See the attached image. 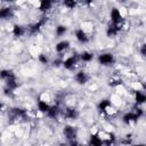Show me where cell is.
<instances>
[{
  "mask_svg": "<svg viewBox=\"0 0 146 146\" xmlns=\"http://www.w3.org/2000/svg\"><path fill=\"white\" fill-rule=\"evenodd\" d=\"M141 115H143L141 108H135L133 111L125 113V114L122 116V120H123V122H124L125 124H131L132 122H136Z\"/></svg>",
  "mask_w": 146,
  "mask_h": 146,
  "instance_id": "cell-1",
  "label": "cell"
},
{
  "mask_svg": "<svg viewBox=\"0 0 146 146\" xmlns=\"http://www.w3.org/2000/svg\"><path fill=\"white\" fill-rule=\"evenodd\" d=\"M113 62H114V56L111 52H104L98 56V63L100 65L107 66V65H111Z\"/></svg>",
  "mask_w": 146,
  "mask_h": 146,
  "instance_id": "cell-2",
  "label": "cell"
},
{
  "mask_svg": "<svg viewBox=\"0 0 146 146\" xmlns=\"http://www.w3.org/2000/svg\"><path fill=\"white\" fill-rule=\"evenodd\" d=\"M110 17H111V21H112V23L121 24V23H122V21H123L122 14H121V11H120L117 8H113V9L111 10Z\"/></svg>",
  "mask_w": 146,
  "mask_h": 146,
  "instance_id": "cell-3",
  "label": "cell"
},
{
  "mask_svg": "<svg viewBox=\"0 0 146 146\" xmlns=\"http://www.w3.org/2000/svg\"><path fill=\"white\" fill-rule=\"evenodd\" d=\"M63 133L64 136L68 139V140H72V139H75L76 138V129L72 125H66L64 127L63 129Z\"/></svg>",
  "mask_w": 146,
  "mask_h": 146,
  "instance_id": "cell-4",
  "label": "cell"
},
{
  "mask_svg": "<svg viewBox=\"0 0 146 146\" xmlns=\"http://www.w3.org/2000/svg\"><path fill=\"white\" fill-rule=\"evenodd\" d=\"M78 59H80L78 56H71V57L66 58L65 60H63V66H64L66 70H72V68L76 65Z\"/></svg>",
  "mask_w": 146,
  "mask_h": 146,
  "instance_id": "cell-5",
  "label": "cell"
},
{
  "mask_svg": "<svg viewBox=\"0 0 146 146\" xmlns=\"http://www.w3.org/2000/svg\"><path fill=\"white\" fill-rule=\"evenodd\" d=\"M75 38L80 43H87L89 41V36L88 34L82 30V29H78L75 31Z\"/></svg>",
  "mask_w": 146,
  "mask_h": 146,
  "instance_id": "cell-6",
  "label": "cell"
},
{
  "mask_svg": "<svg viewBox=\"0 0 146 146\" xmlns=\"http://www.w3.org/2000/svg\"><path fill=\"white\" fill-rule=\"evenodd\" d=\"M74 80H75L78 83H80V84H84V83L88 82L89 75H88L84 71H79V72L74 75Z\"/></svg>",
  "mask_w": 146,
  "mask_h": 146,
  "instance_id": "cell-7",
  "label": "cell"
},
{
  "mask_svg": "<svg viewBox=\"0 0 146 146\" xmlns=\"http://www.w3.org/2000/svg\"><path fill=\"white\" fill-rule=\"evenodd\" d=\"M121 30V24H116V23H112L108 27H107V31H106V34L107 36H114L117 34V32Z\"/></svg>",
  "mask_w": 146,
  "mask_h": 146,
  "instance_id": "cell-8",
  "label": "cell"
},
{
  "mask_svg": "<svg viewBox=\"0 0 146 146\" xmlns=\"http://www.w3.org/2000/svg\"><path fill=\"white\" fill-rule=\"evenodd\" d=\"M111 107H112V103H111L108 99H103V100H100V103L98 104V110H99V112H102V113L108 112V111L111 110Z\"/></svg>",
  "mask_w": 146,
  "mask_h": 146,
  "instance_id": "cell-9",
  "label": "cell"
},
{
  "mask_svg": "<svg viewBox=\"0 0 146 146\" xmlns=\"http://www.w3.org/2000/svg\"><path fill=\"white\" fill-rule=\"evenodd\" d=\"M46 22H47V19L43 17V18H41L40 21H38L35 24H33L31 27H30V32L32 33V34H34V33H36V32H39L40 30H41V27L46 24Z\"/></svg>",
  "mask_w": 146,
  "mask_h": 146,
  "instance_id": "cell-10",
  "label": "cell"
},
{
  "mask_svg": "<svg viewBox=\"0 0 146 146\" xmlns=\"http://www.w3.org/2000/svg\"><path fill=\"white\" fill-rule=\"evenodd\" d=\"M64 115H65V117H67V119H70V120H75V119L78 117L79 113H78V111H76L75 108H73V107H67V108L64 111Z\"/></svg>",
  "mask_w": 146,
  "mask_h": 146,
  "instance_id": "cell-11",
  "label": "cell"
},
{
  "mask_svg": "<svg viewBox=\"0 0 146 146\" xmlns=\"http://www.w3.org/2000/svg\"><path fill=\"white\" fill-rule=\"evenodd\" d=\"M55 0H40V10L41 11H48L51 9Z\"/></svg>",
  "mask_w": 146,
  "mask_h": 146,
  "instance_id": "cell-12",
  "label": "cell"
},
{
  "mask_svg": "<svg viewBox=\"0 0 146 146\" xmlns=\"http://www.w3.org/2000/svg\"><path fill=\"white\" fill-rule=\"evenodd\" d=\"M68 47H70V42H68L67 40H62V41H59V42L55 46V49H56L57 52H63V51H65Z\"/></svg>",
  "mask_w": 146,
  "mask_h": 146,
  "instance_id": "cell-13",
  "label": "cell"
},
{
  "mask_svg": "<svg viewBox=\"0 0 146 146\" xmlns=\"http://www.w3.org/2000/svg\"><path fill=\"white\" fill-rule=\"evenodd\" d=\"M60 113V110H59V107L57 106V105H54V106H50V108H49V111L46 113L49 117H52V119H55V117H57L58 116V114Z\"/></svg>",
  "mask_w": 146,
  "mask_h": 146,
  "instance_id": "cell-14",
  "label": "cell"
},
{
  "mask_svg": "<svg viewBox=\"0 0 146 146\" xmlns=\"http://www.w3.org/2000/svg\"><path fill=\"white\" fill-rule=\"evenodd\" d=\"M135 100L137 104H144L146 102V94L138 90L135 92Z\"/></svg>",
  "mask_w": 146,
  "mask_h": 146,
  "instance_id": "cell-15",
  "label": "cell"
},
{
  "mask_svg": "<svg viewBox=\"0 0 146 146\" xmlns=\"http://www.w3.org/2000/svg\"><path fill=\"white\" fill-rule=\"evenodd\" d=\"M79 58H80V60L88 63V62H91V60H92L94 54L90 52V51H83V52H81V54L79 55Z\"/></svg>",
  "mask_w": 146,
  "mask_h": 146,
  "instance_id": "cell-16",
  "label": "cell"
},
{
  "mask_svg": "<svg viewBox=\"0 0 146 146\" xmlns=\"http://www.w3.org/2000/svg\"><path fill=\"white\" fill-rule=\"evenodd\" d=\"M49 108H50V105H49L46 100H42V99L38 100V110H39L40 112L47 113V112L49 111Z\"/></svg>",
  "mask_w": 146,
  "mask_h": 146,
  "instance_id": "cell-17",
  "label": "cell"
},
{
  "mask_svg": "<svg viewBox=\"0 0 146 146\" xmlns=\"http://www.w3.org/2000/svg\"><path fill=\"white\" fill-rule=\"evenodd\" d=\"M11 16H13V9H11V8L6 7V8H2V9L0 10V17H1L2 19H7V18H9V17H11Z\"/></svg>",
  "mask_w": 146,
  "mask_h": 146,
  "instance_id": "cell-18",
  "label": "cell"
},
{
  "mask_svg": "<svg viewBox=\"0 0 146 146\" xmlns=\"http://www.w3.org/2000/svg\"><path fill=\"white\" fill-rule=\"evenodd\" d=\"M90 145H94V146H100L103 143H104V140H103V138L102 137H99L98 135H92L91 137H90Z\"/></svg>",
  "mask_w": 146,
  "mask_h": 146,
  "instance_id": "cell-19",
  "label": "cell"
},
{
  "mask_svg": "<svg viewBox=\"0 0 146 146\" xmlns=\"http://www.w3.org/2000/svg\"><path fill=\"white\" fill-rule=\"evenodd\" d=\"M13 34L15 35V36H22L23 34H24V29H23V26H21V25H14V27H13Z\"/></svg>",
  "mask_w": 146,
  "mask_h": 146,
  "instance_id": "cell-20",
  "label": "cell"
},
{
  "mask_svg": "<svg viewBox=\"0 0 146 146\" xmlns=\"http://www.w3.org/2000/svg\"><path fill=\"white\" fill-rule=\"evenodd\" d=\"M55 32H56V35L62 36V35H64V34L67 32V27H66L65 25H62V24H60V25H57Z\"/></svg>",
  "mask_w": 146,
  "mask_h": 146,
  "instance_id": "cell-21",
  "label": "cell"
},
{
  "mask_svg": "<svg viewBox=\"0 0 146 146\" xmlns=\"http://www.w3.org/2000/svg\"><path fill=\"white\" fill-rule=\"evenodd\" d=\"M63 3H64V6H65L66 8L73 9V8L76 6L78 1H76V0H63Z\"/></svg>",
  "mask_w": 146,
  "mask_h": 146,
  "instance_id": "cell-22",
  "label": "cell"
},
{
  "mask_svg": "<svg viewBox=\"0 0 146 146\" xmlns=\"http://www.w3.org/2000/svg\"><path fill=\"white\" fill-rule=\"evenodd\" d=\"M38 59H39V62H40L41 64H47V63H48V58H47L46 55H43V54H40V55L38 56Z\"/></svg>",
  "mask_w": 146,
  "mask_h": 146,
  "instance_id": "cell-23",
  "label": "cell"
},
{
  "mask_svg": "<svg viewBox=\"0 0 146 146\" xmlns=\"http://www.w3.org/2000/svg\"><path fill=\"white\" fill-rule=\"evenodd\" d=\"M110 84H111V86H113V87L119 86V84H122V80H121V79H116V80H114V81H111V82H110Z\"/></svg>",
  "mask_w": 146,
  "mask_h": 146,
  "instance_id": "cell-24",
  "label": "cell"
},
{
  "mask_svg": "<svg viewBox=\"0 0 146 146\" xmlns=\"http://www.w3.org/2000/svg\"><path fill=\"white\" fill-rule=\"evenodd\" d=\"M140 54L146 57V43H144V44L140 47Z\"/></svg>",
  "mask_w": 146,
  "mask_h": 146,
  "instance_id": "cell-25",
  "label": "cell"
},
{
  "mask_svg": "<svg viewBox=\"0 0 146 146\" xmlns=\"http://www.w3.org/2000/svg\"><path fill=\"white\" fill-rule=\"evenodd\" d=\"M92 2V0H80V3L82 5H90Z\"/></svg>",
  "mask_w": 146,
  "mask_h": 146,
  "instance_id": "cell-26",
  "label": "cell"
},
{
  "mask_svg": "<svg viewBox=\"0 0 146 146\" xmlns=\"http://www.w3.org/2000/svg\"><path fill=\"white\" fill-rule=\"evenodd\" d=\"M5 1H7V2H13V1H15V0H5Z\"/></svg>",
  "mask_w": 146,
  "mask_h": 146,
  "instance_id": "cell-27",
  "label": "cell"
}]
</instances>
